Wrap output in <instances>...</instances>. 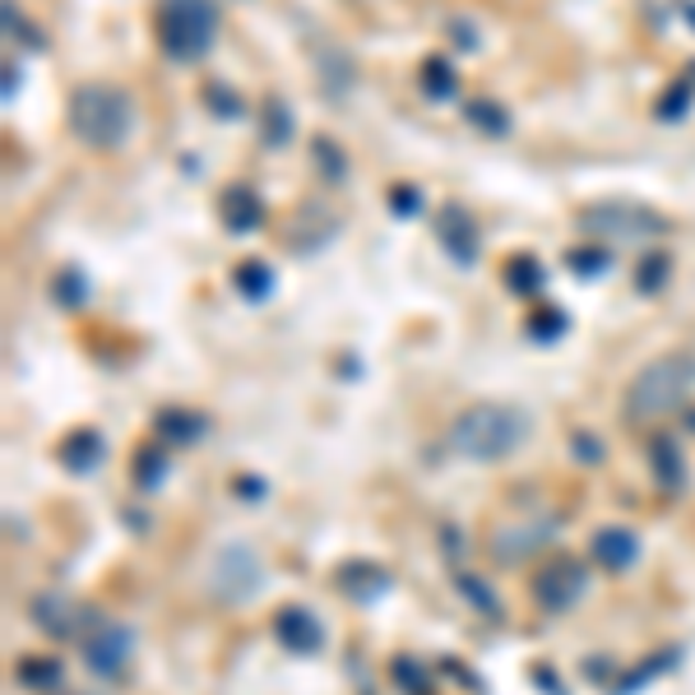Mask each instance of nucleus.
I'll list each match as a JSON object with an SVG mask.
<instances>
[{
  "mask_svg": "<svg viewBox=\"0 0 695 695\" xmlns=\"http://www.w3.org/2000/svg\"><path fill=\"white\" fill-rule=\"evenodd\" d=\"M649 468H654L659 487H667V491H677L686 482V459H682L677 441H672L667 432H659L654 441H649Z\"/></svg>",
  "mask_w": 695,
  "mask_h": 695,
  "instance_id": "obj_16",
  "label": "nucleus"
},
{
  "mask_svg": "<svg viewBox=\"0 0 695 695\" xmlns=\"http://www.w3.org/2000/svg\"><path fill=\"white\" fill-rule=\"evenodd\" d=\"M260 140L269 149H283L287 140H293V107H287L279 94H269L260 102Z\"/></svg>",
  "mask_w": 695,
  "mask_h": 695,
  "instance_id": "obj_20",
  "label": "nucleus"
},
{
  "mask_svg": "<svg viewBox=\"0 0 695 695\" xmlns=\"http://www.w3.org/2000/svg\"><path fill=\"white\" fill-rule=\"evenodd\" d=\"M501 279H506V287H510L514 297H533V293H543V283H547V269H543V260H537V256L520 251V256H510V260H506Z\"/></svg>",
  "mask_w": 695,
  "mask_h": 695,
  "instance_id": "obj_18",
  "label": "nucleus"
},
{
  "mask_svg": "<svg viewBox=\"0 0 695 695\" xmlns=\"http://www.w3.org/2000/svg\"><path fill=\"white\" fill-rule=\"evenodd\" d=\"M205 432H209V417L205 413H191V409H163L159 413V436L167 445H195Z\"/></svg>",
  "mask_w": 695,
  "mask_h": 695,
  "instance_id": "obj_19",
  "label": "nucleus"
},
{
  "mask_svg": "<svg viewBox=\"0 0 695 695\" xmlns=\"http://www.w3.org/2000/svg\"><path fill=\"white\" fill-rule=\"evenodd\" d=\"M417 79H422V94H427L432 102H445V98H455V88H459V75H455V65L445 61V56H427V61H422Z\"/></svg>",
  "mask_w": 695,
  "mask_h": 695,
  "instance_id": "obj_24",
  "label": "nucleus"
},
{
  "mask_svg": "<svg viewBox=\"0 0 695 695\" xmlns=\"http://www.w3.org/2000/svg\"><path fill=\"white\" fill-rule=\"evenodd\" d=\"M98 608H84V602L75 598H65V594H37L29 602V617L42 636H52V640H79L88 631V621H94Z\"/></svg>",
  "mask_w": 695,
  "mask_h": 695,
  "instance_id": "obj_10",
  "label": "nucleus"
},
{
  "mask_svg": "<svg viewBox=\"0 0 695 695\" xmlns=\"http://www.w3.org/2000/svg\"><path fill=\"white\" fill-rule=\"evenodd\" d=\"M566 264L575 269L579 279H598V274H608L612 251H608V246H598V241H589V246H571V251H566Z\"/></svg>",
  "mask_w": 695,
  "mask_h": 695,
  "instance_id": "obj_28",
  "label": "nucleus"
},
{
  "mask_svg": "<svg viewBox=\"0 0 695 695\" xmlns=\"http://www.w3.org/2000/svg\"><path fill=\"white\" fill-rule=\"evenodd\" d=\"M667 279H672V256H667V251H649V256L636 264V287H640V293H649V297L663 293Z\"/></svg>",
  "mask_w": 695,
  "mask_h": 695,
  "instance_id": "obj_27",
  "label": "nucleus"
},
{
  "mask_svg": "<svg viewBox=\"0 0 695 695\" xmlns=\"http://www.w3.org/2000/svg\"><path fill=\"white\" fill-rule=\"evenodd\" d=\"M232 487H237L241 501H260V497H264V482H260V478H237Z\"/></svg>",
  "mask_w": 695,
  "mask_h": 695,
  "instance_id": "obj_39",
  "label": "nucleus"
},
{
  "mask_svg": "<svg viewBox=\"0 0 695 695\" xmlns=\"http://www.w3.org/2000/svg\"><path fill=\"white\" fill-rule=\"evenodd\" d=\"M677 10H682V19H686V24L695 29V0H677Z\"/></svg>",
  "mask_w": 695,
  "mask_h": 695,
  "instance_id": "obj_42",
  "label": "nucleus"
},
{
  "mask_svg": "<svg viewBox=\"0 0 695 695\" xmlns=\"http://www.w3.org/2000/svg\"><path fill=\"white\" fill-rule=\"evenodd\" d=\"M52 297H56V306H65V311H79L84 297H88V279L79 274L75 264H70V269H61V274L52 279Z\"/></svg>",
  "mask_w": 695,
  "mask_h": 695,
  "instance_id": "obj_31",
  "label": "nucleus"
},
{
  "mask_svg": "<svg viewBox=\"0 0 695 695\" xmlns=\"http://www.w3.org/2000/svg\"><path fill=\"white\" fill-rule=\"evenodd\" d=\"M79 654H84L88 672H98V677H121V667L134 654V631L121 621L102 617V612H94L88 631L79 636Z\"/></svg>",
  "mask_w": 695,
  "mask_h": 695,
  "instance_id": "obj_6",
  "label": "nucleus"
},
{
  "mask_svg": "<svg viewBox=\"0 0 695 695\" xmlns=\"http://www.w3.org/2000/svg\"><path fill=\"white\" fill-rule=\"evenodd\" d=\"M264 585V566H260V556L251 547H222L218 552V562L209 571V589L222 598V602H246V598H256Z\"/></svg>",
  "mask_w": 695,
  "mask_h": 695,
  "instance_id": "obj_7",
  "label": "nucleus"
},
{
  "mask_svg": "<svg viewBox=\"0 0 695 695\" xmlns=\"http://www.w3.org/2000/svg\"><path fill=\"white\" fill-rule=\"evenodd\" d=\"M390 209L399 214V218H413L417 209H422V191L417 186H409V182H399V186H390Z\"/></svg>",
  "mask_w": 695,
  "mask_h": 695,
  "instance_id": "obj_37",
  "label": "nucleus"
},
{
  "mask_svg": "<svg viewBox=\"0 0 695 695\" xmlns=\"http://www.w3.org/2000/svg\"><path fill=\"white\" fill-rule=\"evenodd\" d=\"M533 682H543V691H547V695H566L562 686H556V677H552V667H533Z\"/></svg>",
  "mask_w": 695,
  "mask_h": 695,
  "instance_id": "obj_40",
  "label": "nucleus"
},
{
  "mask_svg": "<svg viewBox=\"0 0 695 695\" xmlns=\"http://www.w3.org/2000/svg\"><path fill=\"white\" fill-rule=\"evenodd\" d=\"M589 552H594V562L602 571H631L640 562V537L631 529H621V524H608V529L594 533Z\"/></svg>",
  "mask_w": 695,
  "mask_h": 695,
  "instance_id": "obj_14",
  "label": "nucleus"
},
{
  "mask_svg": "<svg viewBox=\"0 0 695 695\" xmlns=\"http://www.w3.org/2000/svg\"><path fill=\"white\" fill-rule=\"evenodd\" d=\"M566 329H571V321H566L562 306H537L533 316H529V325H524V334H529L533 344H556Z\"/></svg>",
  "mask_w": 695,
  "mask_h": 695,
  "instance_id": "obj_26",
  "label": "nucleus"
},
{
  "mask_svg": "<svg viewBox=\"0 0 695 695\" xmlns=\"http://www.w3.org/2000/svg\"><path fill=\"white\" fill-rule=\"evenodd\" d=\"M464 121L478 126L482 134H510V111L497 98H468L464 102Z\"/></svg>",
  "mask_w": 695,
  "mask_h": 695,
  "instance_id": "obj_25",
  "label": "nucleus"
},
{
  "mask_svg": "<svg viewBox=\"0 0 695 695\" xmlns=\"http://www.w3.org/2000/svg\"><path fill=\"white\" fill-rule=\"evenodd\" d=\"M218 222L232 237H251L260 222H264V199L251 186H228V191L218 195Z\"/></svg>",
  "mask_w": 695,
  "mask_h": 695,
  "instance_id": "obj_13",
  "label": "nucleus"
},
{
  "mask_svg": "<svg viewBox=\"0 0 695 695\" xmlns=\"http://www.w3.org/2000/svg\"><path fill=\"white\" fill-rule=\"evenodd\" d=\"M455 589H459L468 602H474V608H478L487 621H501V617H506V608H501L497 589H491L482 575H474V571H455Z\"/></svg>",
  "mask_w": 695,
  "mask_h": 695,
  "instance_id": "obj_23",
  "label": "nucleus"
},
{
  "mask_svg": "<svg viewBox=\"0 0 695 695\" xmlns=\"http://www.w3.org/2000/svg\"><path fill=\"white\" fill-rule=\"evenodd\" d=\"M274 636H279V644L287 649V654H321V649H325V626L311 617L302 602H287V608H279Z\"/></svg>",
  "mask_w": 695,
  "mask_h": 695,
  "instance_id": "obj_12",
  "label": "nucleus"
},
{
  "mask_svg": "<svg viewBox=\"0 0 695 695\" xmlns=\"http://www.w3.org/2000/svg\"><path fill=\"white\" fill-rule=\"evenodd\" d=\"M552 533H556V514H537V510L510 514V520H501L497 533H491V556H497V562H524V556H533Z\"/></svg>",
  "mask_w": 695,
  "mask_h": 695,
  "instance_id": "obj_8",
  "label": "nucleus"
},
{
  "mask_svg": "<svg viewBox=\"0 0 695 695\" xmlns=\"http://www.w3.org/2000/svg\"><path fill=\"white\" fill-rule=\"evenodd\" d=\"M432 232H436V241H441V251L450 256L455 264H478V256H482V237H478V222H474V214H468L464 205H455V199H445V205L436 209V218H432Z\"/></svg>",
  "mask_w": 695,
  "mask_h": 695,
  "instance_id": "obj_9",
  "label": "nucleus"
},
{
  "mask_svg": "<svg viewBox=\"0 0 695 695\" xmlns=\"http://www.w3.org/2000/svg\"><path fill=\"white\" fill-rule=\"evenodd\" d=\"M394 677H399V686L409 691V695H427L432 691V677L413 659H394Z\"/></svg>",
  "mask_w": 695,
  "mask_h": 695,
  "instance_id": "obj_36",
  "label": "nucleus"
},
{
  "mask_svg": "<svg viewBox=\"0 0 695 695\" xmlns=\"http://www.w3.org/2000/svg\"><path fill=\"white\" fill-rule=\"evenodd\" d=\"M167 478V455L163 450H153V445H144L140 455H134V487L140 491H153Z\"/></svg>",
  "mask_w": 695,
  "mask_h": 695,
  "instance_id": "obj_32",
  "label": "nucleus"
},
{
  "mask_svg": "<svg viewBox=\"0 0 695 695\" xmlns=\"http://www.w3.org/2000/svg\"><path fill=\"white\" fill-rule=\"evenodd\" d=\"M691 102H695L691 79H677V84H667V94L654 102V117H659L663 126H672V121H682V117H686Z\"/></svg>",
  "mask_w": 695,
  "mask_h": 695,
  "instance_id": "obj_30",
  "label": "nucleus"
},
{
  "mask_svg": "<svg viewBox=\"0 0 695 695\" xmlns=\"http://www.w3.org/2000/svg\"><path fill=\"white\" fill-rule=\"evenodd\" d=\"M19 84H24V75H19V70H14V61H10V65H6V102L19 94Z\"/></svg>",
  "mask_w": 695,
  "mask_h": 695,
  "instance_id": "obj_41",
  "label": "nucleus"
},
{
  "mask_svg": "<svg viewBox=\"0 0 695 695\" xmlns=\"http://www.w3.org/2000/svg\"><path fill=\"white\" fill-rule=\"evenodd\" d=\"M311 159L321 163V176H325V182H344V176H348V153H344L339 144H334L329 134H316V140H311Z\"/></svg>",
  "mask_w": 695,
  "mask_h": 695,
  "instance_id": "obj_29",
  "label": "nucleus"
},
{
  "mask_svg": "<svg viewBox=\"0 0 695 695\" xmlns=\"http://www.w3.org/2000/svg\"><path fill=\"white\" fill-rule=\"evenodd\" d=\"M159 42L163 56L176 65H195L218 42V10L214 0H163L159 6Z\"/></svg>",
  "mask_w": 695,
  "mask_h": 695,
  "instance_id": "obj_5",
  "label": "nucleus"
},
{
  "mask_svg": "<svg viewBox=\"0 0 695 695\" xmlns=\"http://www.w3.org/2000/svg\"><path fill=\"white\" fill-rule=\"evenodd\" d=\"M691 390H695V352H663L631 376L621 413L626 422H654L672 409H682Z\"/></svg>",
  "mask_w": 695,
  "mask_h": 695,
  "instance_id": "obj_3",
  "label": "nucleus"
},
{
  "mask_svg": "<svg viewBox=\"0 0 695 695\" xmlns=\"http://www.w3.org/2000/svg\"><path fill=\"white\" fill-rule=\"evenodd\" d=\"M585 589H589V571L579 562H552L533 579V598L543 602L547 612H571L575 602L585 598Z\"/></svg>",
  "mask_w": 695,
  "mask_h": 695,
  "instance_id": "obj_11",
  "label": "nucleus"
},
{
  "mask_svg": "<svg viewBox=\"0 0 695 695\" xmlns=\"http://www.w3.org/2000/svg\"><path fill=\"white\" fill-rule=\"evenodd\" d=\"M529 413L520 403H468V409L450 422V450L474 459V464H497L510 459L529 441Z\"/></svg>",
  "mask_w": 695,
  "mask_h": 695,
  "instance_id": "obj_1",
  "label": "nucleus"
},
{
  "mask_svg": "<svg viewBox=\"0 0 695 695\" xmlns=\"http://www.w3.org/2000/svg\"><path fill=\"white\" fill-rule=\"evenodd\" d=\"M682 422H686V432L695 436V409H686V417H682Z\"/></svg>",
  "mask_w": 695,
  "mask_h": 695,
  "instance_id": "obj_43",
  "label": "nucleus"
},
{
  "mask_svg": "<svg viewBox=\"0 0 695 695\" xmlns=\"http://www.w3.org/2000/svg\"><path fill=\"white\" fill-rule=\"evenodd\" d=\"M575 228L598 246H644L672 232V218L640 205V199H594L575 214Z\"/></svg>",
  "mask_w": 695,
  "mask_h": 695,
  "instance_id": "obj_4",
  "label": "nucleus"
},
{
  "mask_svg": "<svg viewBox=\"0 0 695 695\" xmlns=\"http://www.w3.org/2000/svg\"><path fill=\"white\" fill-rule=\"evenodd\" d=\"M102 436L94 432V427H75V432H65L61 436V445H56V459H61V468L65 474H75V478H84V474H94V468L102 464Z\"/></svg>",
  "mask_w": 695,
  "mask_h": 695,
  "instance_id": "obj_15",
  "label": "nucleus"
},
{
  "mask_svg": "<svg viewBox=\"0 0 695 695\" xmlns=\"http://www.w3.org/2000/svg\"><path fill=\"white\" fill-rule=\"evenodd\" d=\"M14 677L24 682L29 691H52V686L65 682V667H61V659H52V654H29V659L14 663Z\"/></svg>",
  "mask_w": 695,
  "mask_h": 695,
  "instance_id": "obj_22",
  "label": "nucleus"
},
{
  "mask_svg": "<svg viewBox=\"0 0 695 695\" xmlns=\"http://www.w3.org/2000/svg\"><path fill=\"white\" fill-rule=\"evenodd\" d=\"M571 450H575L579 459H585V464H602V445H598L594 436H585V432H575V436H571Z\"/></svg>",
  "mask_w": 695,
  "mask_h": 695,
  "instance_id": "obj_38",
  "label": "nucleus"
},
{
  "mask_svg": "<svg viewBox=\"0 0 695 695\" xmlns=\"http://www.w3.org/2000/svg\"><path fill=\"white\" fill-rule=\"evenodd\" d=\"M232 287H237L246 302H264L269 293H274V269H269L260 256L241 260V264L232 269Z\"/></svg>",
  "mask_w": 695,
  "mask_h": 695,
  "instance_id": "obj_21",
  "label": "nucleus"
},
{
  "mask_svg": "<svg viewBox=\"0 0 695 695\" xmlns=\"http://www.w3.org/2000/svg\"><path fill=\"white\" fill-rule=\"evenodd\" d=\"M339 589L352 594L357 602H371L390 589V571H380L371 562H348V566H339Z\"/></svg>",
  "mask_w": 695,
  "mask_h": 695,
  "instance_id": "obj_17",
  "label": "nucleus"
},
{
  "mask_svg": "<svg viewBox=\"0 0 695 695\" xmlns=\"http://www.w3.org/2000/svg\"><path fill=\"white\" fill-rule=\"evenodd\" d=\"M65 126L88 149H121L134 134V102L117 84H79L65 102Z\"/></svg>",
  "mask_w": 695,
  "mask_h": 695,
  "instance_id": "obj_2",
  "label": "nucleus"
},
{
  "mask_svg": "<svg viewBox=\"0 0 695 695\" xmlns=\"http://www.w3.org/2000/svg\"><path fill=\"white\" fill-rule=\"evenodd\" d=\"M6 33H10V37H19V42H24V47H33V52L47 47V37H42V33L29 24V19H24V10L10 6V0H6Z\"/></svg>",
  "mask_w": 695,
  "mask_h": 695,
  "instance_id": "obj_33",
  "label": "nucleus"
},
{
  "mask_svg": "<svg viewBox=\"0 0 695 695\" xmlns=\"http://www.w3.org/2000/svg\"><path fill=\"white\" fill-rule=\"evenodd\" d=\"M205 107L214 111V117H222V121L241 117V98L232 94L228 84H205Z\"/></svg>",
  "mask_w": 695,
  "mask_h": 695,
  "instance_id": "obj_34",
  "label": "nucleus"
},
{
  "mask_svg": "<svg viewBox=\"0 0 695 695\" xmlns=\"http://www.w3.org/2000/svg\"><path fill=\"white\" fill-rule=\"evenodd\" d=\"M672 663H677V649H663V654H659L654 663H644V667H636V672H631V677H626V682H621L617 691H621V695H631V691H640L644 682H654V677H659V672H663V667H672Z\"/></svg>",
  "mask_w": 695,
  "mask_h": 695,
  "instance_id": "obj_35",
  "label": "nucleus"
}]
</instances>
